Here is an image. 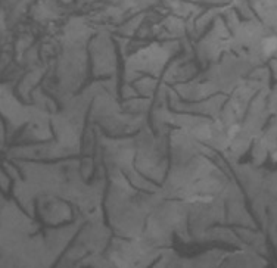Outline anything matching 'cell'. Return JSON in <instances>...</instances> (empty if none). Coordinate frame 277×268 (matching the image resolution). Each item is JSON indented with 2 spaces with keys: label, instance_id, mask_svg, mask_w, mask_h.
<instances>
[{
  "label": "cell",
  "instance_id": "obj_1",
  "mask_svg": "<svg viewBox=\"0 0 277 268\" xmlns=\"http://www.w3.org/2000/svg\"><path fill=\"white\" fill-rule=\"evenodd\" d=\"M237 131H239V125H231L230 131H228V136H233V134H236Z\"/></svg>",
  "mask_w": 277,
  "mask_h": 268
}]
</instances>
